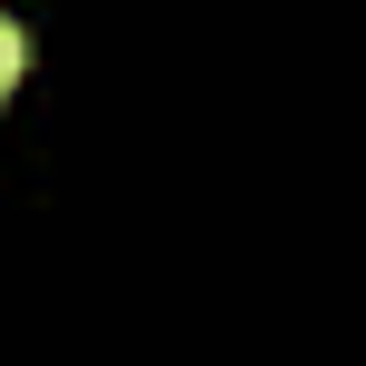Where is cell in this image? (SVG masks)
<instances>
[{"label":"cell","instance_id":"1","mask_svg":"<svg viewBox=\"0 0 366 366\" xmlns=\"http://www.w3.org/2000/svg\"><path fill=\"white\" fill-rule=\"evenodd\" d=\"M20 60H30V40H20V20H0V99L20 89Z\"/></svg>","mask_w":366,"mask_h":366}]
</instances>
